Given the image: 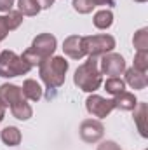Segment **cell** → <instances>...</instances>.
Segmentation results:
<instances>
[{
  "mask_svg": "<svg viewBox=\"0 0 148 150\" xmlns=\"http://www.w3.org/2000/svg\"><path fill=\"white\" fill-rule=\"evenodd\" d=\"M113 25V12L108 9H103V11H98L94 14V26L99 28V30H106Z\"/></svg>",
  "mask_w": 148,
  "mask_h": 150,
  "instance_id": "e0dca14e",
  "label": "cell"
},
{
  "mask_svg": "<svg viewBox=\"0 0 148 150\" xmlns=\"http://www.w3.org/2000/svg\"><path fill=\"white\" fill-rule=\"evenodd\" d=\"M11 113H12L16 119H19V120H28V119L33 115V110H32V107H30L25 100H21V101H18L16 105L11 107Z\"/></svg>",
  "mask_w": 148,
  "mask_h": 150,
  "instance_id": "ac0fdd59",
  "label": "cell"
},
{
  "mask_svg": "<svg viewBox=\"0 0 148 150\" xmlns=\"http://www.w3.org/2000/svg\"><path fill=\"white\" fill-rule=\"evenodd\" d=\"M98 63L99 61L96 59V56H89V59L75 70L73 82L78 89H82L85 93H94L96 89H99L103 77H101Z\"/></svg>",
  "mask_w": 148,
  "mask_h": 150,
  "instance_id": "7a4b0ae2",
  "label": "cell"
},
{
  "mask_svg": "<svg viewBox=\"0 0 148 150\" xmlns=\"http://www.w3.org/2000/svg\"><path fill=\"white\" fill-rule=\"evenodd\" d=\"M85 108H87V112L91 115H94L98 119H105L106 115L111 113L115 105H113V100H105L99 94H91L85 100Z\"/></svg>",
  "mask_w": 148,
  "mask_h": 150,
  "instance_id": "52a82bcc",
  "label": "cell"
},
{
  "mask_svg": "<svg viewBox=\"0 0 148 150\" xmlns=\"http://www.w3.org/2000/svg\"><path fill=\"white\" fill-rule=\"evenodd\" d=\"M4 117H5V105L0 101V122L4 120Z\"/></svg>",
  "mask_w": 148,
  "mask_h": 150,
  "instance_id": "83f0119b",
  "label": "cell"
},
{
  "mask_svg": "<svg viewBox=\"0 0 148 150\" xmlns=\"http://www.w3.org/2000/svg\"><path fill=\"white\" fill-rule=\"evenodd\" d=\"M105 126L96 119H87L80 124V138L85 143H96L103 138Z\"/></svg>",
  "mask_w": 148,
  "mask_h": 150,
  "instance_id": "ba28073f",
  "label": "cell"
},
{
  "mask_svg": "<svg viewBox=\"0 0 148 150\" xmlns=\"http://www.w3.org/2000/svg\"><path fill=\"white\" fill-rule=\"evenodd\" d=\"M66 72H68V61L61 56L47 58L38 65V75L49 89L61 87L65 84Z\"/></svg>",
  "mask_w": 148,
  "mask_h": 150,
  "instance_id": "6da1fadb",
  "label": "cell"
},
{
  "mask_svg": "<svg viewBox=\"0 0 148 150\" xmlns=\"http://www.w3.org/2000/svg\"><path fill=\"white\" fill-rule=\"evenodd\" d=\"M56 37L51 35V33H40L37 37L33 38L32 42V47H28L25 52H23V59L30 65V67H37L40 65L44 59L51 58L56 51Z\"/></svg>",
  "mask_w": 148,
  "mask_h": 150,
  "instance_id": "3957f363",
  "label": "cell"
},
{
  "mask_svg": "<svg viewBox=\"0 0 148 150\" xmlns=\"http://www.w3.org/2000/svg\"><path fill=\"white\" fill-rule=\"evenodd\" d=\"M0 138H2V142L5 145L16 147V145L21 143V131L18 127H14V126H7V127H4L0 131Z\"/></svg>",
  "mask_w": 148,
  "mask_h": 150,
  "instance_id": "2e32d148",
  "label": "cell"
},
{
  "mask_svg": "<svg viewBox=\"0 0 148 150\" xmlns=\"http://www.w3.org/2000/svg\"><path fill=\"white\" fill-rule=\"evenodd\" d=\"M18 11L23 16H37L40 12V7L35 0H18Z\"/></svg>",
  "mask_w": 148,
  "mask_h": 150,
  "instance_id": "d6986e66",
  "label": "cell"
},
{
  "mask_svg": "<svg viewBox=\"0 0 148 150\" xmlns=\"http://www.w3.org/2000/svg\"><path fill=\"white\" fill-rule=\"evenodd\" d=\"M25 96H23V91L19 86H14V84H2L0 86V101L5 105V107H12L16 105L18 101H21Z\"/></svg>",
  "mask_w": 148,
  "mask_h": 150,
  "instance_id": "30bf717a",
  "label": "cell"
},
{
  "mask_svg": "<svg viewBox=\"0 0 148 150\" xmlns=\"http://www.w3.org/2000/svg\"><path fill=\"white\" fill-rule=\"evenodd\" d=\"M35 2L38 4L40 9H49V7L54 4V0H35Z\"/></svg>",
  "mask_w": 148,
  "mask_h": 150,
  "instance_id": "484cf974",
  "label": "cell"
},
{
  "mask_svg": "<svg viewBox=\"0 0 148 150\" xmlns=\"http://www.w3.org/2000/svg\"><path fill=\"white\" fill-rule=\"evenodd\" d=\"M82 45L85 54L89 56H101L111 52L115 49V38L111 35H89V37H82Z\"/></svg>",
  "mask_w": 148,
  "mask_h": 150,
  "instance_id": "5b68a950",
  "label": "cell"
},
{
  "mask_svg": "<svg viewBox=\"0 0 148 150\" xmlns=\"http://www.w3.org/2000/svg\"><path fill=\"white\" fill-rule=\"evenodd\" d=\"M125 82L132 89H145L147 84H148V77L145 72H140V70H136L132 67V68H127L125 70Z\"/></svg>",
  "mask_w": 148,
  "mask_h": 150,
  "instance_id": "7c38bea8",
  "label": "cell"
},
{
  "mask_svg": "<svg viewBox=\"0 0 148 150\" xmlns=\"http://www.w3.org/2000/svg\"><path fill=\"white\" fill-rule=\"evenodd\" d=\"M98 150H120V147H118L115 142H111V140H106V142H103V143L98 147Z\"/></svg>",
  "mask_w": 148,
  "mask_h": 150,
  "instance_id": "cb8c5ba5",
  "label": "cell"
},
{
  "mask_svg": "<svg viewBox=\"0 0 148 150\" xmlns=\"http://www.w3.org/2000/svg\"><path fill=\"white\" fill-rule=\"evenodd\" d=\"M134 2H138V4H143V2H147V0H134Z\"/></svg>",
  "mask_w": 148,
  "mask_h": 150,
  "instance_id": "f1b7e54d",
  "label": "cell"
},
{
  "mask_svg": "<svg viewBox=\"0 0 148 150\" xmlns=\"http://www.w3.org/2000/svg\"><path fill=\"white\" fill-rule=\"evenodd\" d=\"M132 44L136 51H148V28H141L134 33Z\"/></svg>",
  "mask_w": 148,
  "mask_h": 150,
  "instance_id": "44dd1931",
  "label": "cell"
},
{
  "mask_svg": "<svg viewBox=\"0 0 148 150\" xmlns=\"http://www.w3.org/2000/svg\"><path fill=\"white\" fill-rule=\"evenodd\" d=\"M134 68L147 74V70H148V51H138V52H136V56H134Z\"/></svg>",
  "mask_w": 148,
  "mask_h": 150,
  "instance_id": "7402d4cb",
  "label": "cell"
},
{
  "mask_svg": "<svg viewBox=\"0 0 148 150\" xmlns=\"http://www.w3.org/2000/svg\"><path fill=\"white\" fill-rule=\"evenodd\" d=\"M113 105L115 108H120V110H134L136 105H138V100L132 93H127V91H122L118 93L115 98H113Z\"/></svg>",
  "mask_w": 148,
  "mask_h": 150,
  "instance_id": "4fadbf2b",
  "label": "cell"
},
{
  "mask_svg": "<svg viewBox=\"0 0 148 150\" xmlns=\"http://www.w3.org/2000/svg\"><path fill=\"white\" fill-rule=\"evenodd\" d=\"M23 23V14L19 11H9L5 16H0V42L9 35V32L19 28Z\"/></svg>",
  "mask_w": 148,
  "mask_h": 150,
  "instance_id": "9c48e42d",
  "label": "cell"
},
{
  "mask_svg": "<svg viewBox=\"0 0 148 150\" xmlns=\"http://www.w3.org/2000/svg\"><path fill=\"white\" fill-rule=\"evenodd\" d=\"M147 117H148V107L147 103H138L136 108H134V122L138 126V131L143 138L148 136V131H147Z\"/></svg>",
  "mask_w": 148,
  "mask_h": 150,
  "instance_id": "5bb4252c",
  "label": "cell"
},
{
  "mask_svg": "<svg viewBox=\"0 0 148 150\" xmlns=\"http://www.w3.org/2000/svg\"><path fill=\"white\" fill-rule=\"evenodd\" d=\"M99 67H101V70H99L101 75L118 77L120 74L125 72V61L117 52H106V54H103V58L99 61Z\"/></svg>",
  "mask_w": 148,
  "mask_h": 150,
  "instance_id": "8992f818",
  "label": "cell"
},
{
  "mask_svg": "<svg viewBox=\"0 0 148 150\" xmlns=\"http://www.w3.org/2000/svg\"><path fill=\"white\" fill-rule=\"evenodd\" d=\"M32 70V67L18 56L14 51H2L0 52V77L11 79L18 75H26Z\"/></svg>",
  "mask_w": 148,
  "mask_h": 150,
  "instance_id": "277c9868",
  "label": "cell"
},
{
  "mask_svg": "<svg viewBox=\"0 0 148 150\" xmlns=\"http://www.w3.org/2000/svg\"><path fill=\"white\" fill-rule=\"evenodd\" d=\"M94 2L92 0H73V9L78 14H89L94 9Z\"/></svg>",
  "mask_w": 148,
  "mask_h": 150,
  "instance_id": "603a6c76",
  "label": "cell"
},
{
  "mask_svg": "<svg viewBox=\"0 0 148 150\" xmlns=\"http://www.w3.org/2000/svg\"><path fill=\"white\" fill-rule=\"evenodd\" d=\"M21 91H23V96L28 98V100H32V101H38L42 98V87H40V84H38L37 80H33V79H26L23 82Z\"/></svg>",
  "mask_w": 148,
  "mask_h": 150,
  "instance_id": "9a60e30c",
  "label": "cell"
},
{
  "mask_svg": "<svg viewBox=\"0 0 148 150\" xmlns=\"http://www.w3.org/2000/svg\"><path fill=\"white\" fill-rule=\"evenodd\" d=\"M94 5H113L115 0H92Z\"/></svg>",
  "mask_w": 148,
  "mask_h": 150,
  "instance_id": "4316f807",
  "label": "cell"
},
{
  "mask_svg": "<svg viewBox=\"0 0 148 150\" xmlns=\"http://www.w3.org/2000/svg\"><path fill=\"white\" fill-rule=\"evenodd\" d=\"M12 5H14V0H0V11L2 12L12 11Z\"/></svg>",
  "mask_w": 148,
  "mask_h": 150,
  "instance_id": "d4e9b609",
  "label": "cell"
},
{
  "mask_svg": "<svg viewBox=\"0 0 148 150\" xmlns=\"http://www.w3.org/2000/svg\"><path fill=\"white\" fill-rule=\"evenodd\" d=\"M63 51L72 59H82L85 56V51H84V45H82V37H78V35L66 37L65 42H63Z\"/></svg>",
  "mask_w": 148,
  "mask_h": 150,
  "instance_id": "8fae6325",
  "label": "cell"
},
{
  "mask_svg": "<svg viewBox=\"0 0 148 150\" xmlns=\"http://www.w3.org/2000/svg\"><path fill=\"white\" fill-rule=\"evenodd\" d=\"M105 89H106V93L117 96L118 93L125 91V82H124L120 77H110V79H106V82H105Z\"/></svg>",
  "mask_w": 148,
  "mask_h": 150,
  "instance_id": "ffe728a7",
  "label": "cell"
}]
</instances>
